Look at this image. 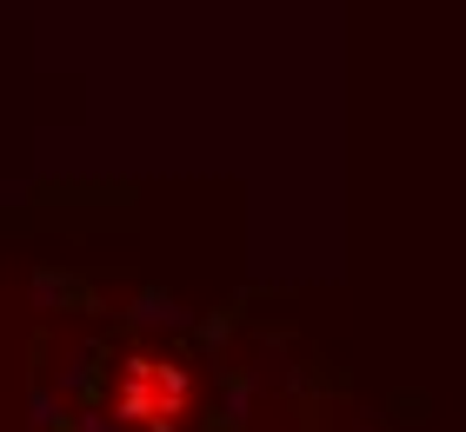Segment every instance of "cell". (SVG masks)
<instances>
[{
    "label": "cell",
    "instance_id": "obj_1",
    "mask_svg": "<svg viewBox=\"0 0 466 432\" xmlns=\"http://www.w3.org/2000/svg\"><path fill=\"white\" fill-rule=\"evenodd\" d=\"M120 413L134 426H174L187 413V373L180 366H160V359H134L120 373Z\"/></svg>",
    "mask_w": 466,
    "mask_h": 432
}]
</instances>
